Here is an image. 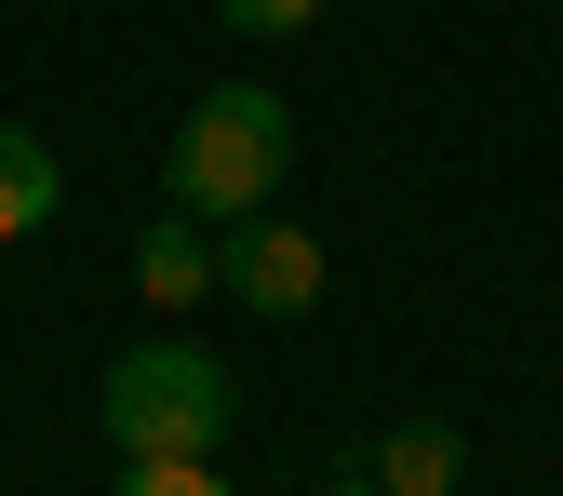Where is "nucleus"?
Here are the masks:
<instances>
[{"instance_id": "obj_1", "label": "nucleus", "mask_w": 563, "mask_h": 496, "mask_svg": "<svg viewBox=\"0 0 563 496\" xmlns=\"http://www.w3.org/2000/svg\"><path fill=\"white\" fill-rule=\"evenodd\" d=\"M282 175H296V108H282L268 81H216L175 121V216H201V229L268 216Z\"/></svg>"}, {"instance_id": "obj_2", "label": "nucleus", "mask_w": 563, "mask_h": 496, "mask_svg": "<svg viewBox=\"0 0 563 496\" xmlns=\"http://www.w3.org/2000/svg\"><path fill=\"white\" fill-rule=\"evenodd\" d=\"M229 416H242L229 363L188 349V335H148V349L108 363V443H121V456H216Z\"/></svg>"}, {"instance_id": "obj_3", "label": "nucleus", "mask_w": 563, "mask_h": 496, "mask_svg": "<svg viewBox=\"0 0 563 496\" xmlns=\"http://www.w3.org/2000/svg\"><path fill=\"white\" fill-rule=\"evenodd\" d=\"M216 282H229L255 322H309L322 309V242L296 216H229L216 229Z\"/></svg>"}, {"instance_id": "obj_4", "label": "nucleus", "mask_w": 563, "mask_h": 496, "mask_svg": "<svg viewBox=\"0 0 563 496\" xmlns=\"http://www.w3.org/2000/svg\"><path fill=\"white\" fill-rule=\"evenodd\" d=\"M363 483H376V496H456V483H470V443L443 430V416H402V430H376Z\"/></svg>"}, {"instance_id": "obj_5", "label": "nucleus", "mask_w": 563, "mask_h": 496, "mask_svg": "<svg viewBox=\"0 0 563 496\" xmlns=\"http://www.w3.org/2000/svg\"><path fill=\"white\" fill-rule=\"evenodd\" d=\"M134 296H148L162 322H175V309H201V296H216V242H201V216H162L148 242H134Z\"/></svg>"}, {"instance_id": "obj_6", "label": "nucleus", "mask_w": 563, "mask_h": 496, "mask_svg": "<svg viewBox=\"0 0 563 496\" xmlns=\"http://www.w3.org/2000/svg\"><path fill=\"white\" fill-rule=\"evenodd\" d=\"M54 188H67V175H54V148H41L27 121H0V242H27V229L54 216Z\"/></svg>"}, {"instance_id": "obj_7", "label": "nucleus", "mask_w": 563, "mask_h": 496, "mask_svg": "<svg viewBox=\"0 0 563 496\" xmlns=\"http://www.w3.org/2000/svg\"><path fill=\"white\" fill-rule=\"evenodd\" d=\"M108 496H229V483H216V456H121Z\"/></svg>"}, {"instance_id": "obj_8", "label": "nucleus", "mask_w": 563, "mask_h": 496, "mask_svg": "<svg viewBox=\"0 0 563 496\" xmlns=\"http://www.w3.org/2000/svg\"><path fill=\"white\" fill-rule=\"evenodd\" d=\"M216 14H229L242 41H309V27H322V0H216Z\"/></svg>"}, {"instance_id": "obj_9", "label": "nucleus", "mask_w": 563, "mask_h": 496, "mask_svg": "<svg viewBox=\"0 0 563 496\" xmlns=\"http://www.w3.org/2000/svg\"><path fill=\"white\" fill-rule=\"evenodd\" d=\"M322 496H376V483H363V470H335V483H322Z\"/></svg>"}, {"instance_id": "obj_10", "label": "nucleus", "mask_w": 563, "mask_h": 496, "mask_svg": "<svg viewBox=\"0 0 563 496\" xmlns=\"http://www.w3.org/2000/svg\"><path fill=\"white\" fill-rule=\"evenodd\" d=\"M456 496H470V483H456Z\"/></svg>"}]
</instances>
